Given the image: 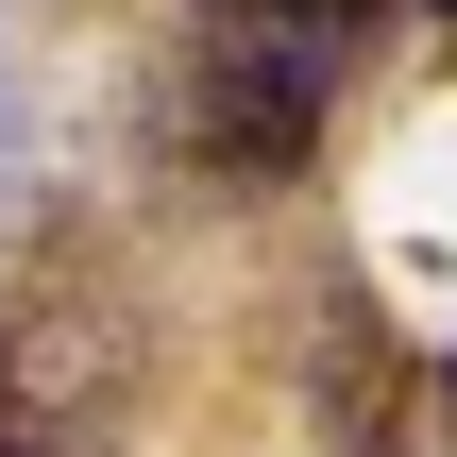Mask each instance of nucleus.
I'll return each mask as SVG.
<instances>
[{
    "label": "nucleus",
    "mask_w": 457,
    "mask_h": 457,
    "mask_svg": "<svg viewBox=\"0 0 457 457\" xmlns=\"http://www.w3.org/2000/svg\"><path fill=\"white\" fill-rule=\"evenodd\" d=\"M441 17H457V0H441Z\"/></svg>",
    "instance_id": "39448f33"
},
{
    "label": "nucleus",
    "mask_w": 457,
    "mask_h": 457,
    "mask_svg": "<svg viewBox=\"0 0 457 457\" xmlns=\"http://www.w3.org/2000/svg\"><path fill=\"white\" fill-rule=\"evenodd\" d=\"M305 407H322V457H424L407 441V356H390L373 288H322V322H305Z\"/></svg>",
    "instance_id": "f03ea898"
},
{
    "label": "nucleus",
    "mask_w": 457,
    "mask_h": 457,
    "mask_svg": "<svg viewBox=\"0 0 457 457\" xmlns=\"http://www.w3.org/2000/svg\"><path fill=\"white\" fill-rule=\"evenodd\" d=\"M254 17H271V34H305V51H322V68H356V34H373V17H390V0H254Z\"/></svg>",
    "instance_id": "7ed1b4c3"
},
{
    "label": "nucleus",
    "mask_w": 457,
    "mask_h": 457,
    "mask_svg": "<svg viewBox=\"0 0 457 457\" xmlns=\"http://www.w3.org/2000/svg\"><path fill=\"white\" fill-rule=\"evenodd\" d=\"M322 51L305 34H271L254 0H204V34H187V170H220V187H288L305 170V136H322Z\"/></svg>",
    "instance_id": "f257e3e1"
},
{
    "label": "nucleus",
    "mask_w": 457,
    "mask_h": 457,
    "mask_svg": "<svg viewBox=\"0 0 457 457\" xmlns=\"http://www.w3.org/2000/svg\"><path fill=\"white\" fill-rule=\"evenodd\" d=\"M0 457H34V424H17V373H0Z\"/></svg>",
    "instance_id": "20e7f679"
}]
</instances>
